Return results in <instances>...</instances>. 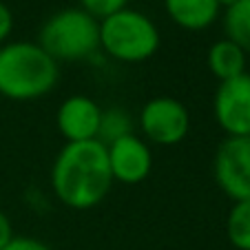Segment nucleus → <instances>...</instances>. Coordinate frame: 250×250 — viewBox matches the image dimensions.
<instances>
[{
	"label": "nucleus",
	"instance_id": "nucleus-9",
	"mask_svg": "<svg viewBox=\"0 0 250 250\" xmlns=\"http://www.w3.org/2000/svg\"><path fill=\"white\" fill-rule=\"evenodd\" d=\"M102 109L89 95H69L62 100L56 113V126L66 142L98 140Z\"/></svg>",
	"mask_w": 250,
	"mask_h": 250
},
{
	"label": "nucleus",
	"instance_id": "nucleus-6",
	"mask_svg": "<svg viewBox=\"0 0 250 250\" xmlns=\"http://www.w3.org/2000/svg\"><path fill=\"white\" fill-rule=\"evenodd\" d=\"M212 175L232 202H250V135L226 137L212 160Z\"/></svg>",
	"mask_w": 250,
	"mask_h": 250
},
{
	"label": "nucleus",
	"instance_id": "nucleus-15",
	"mask_svg": "<svg viewBox=\"0 0 250 250\" xmlns=\"http://www.w3.org/2000/svg\"><path fill=\"white\" fill-rule=\"evenodd\" d=\"M128 0H80V9H84L95 20H104L118 11L126 9Z\"/></svg>",
	"mask_w": 250,
	"mask_h": 250
},
{
	"label": "nucleus",
	"instance_id": "nucleus-4",
	"mask_svg": "<svg viewBox=\"0 0 250 250\" xmlns=\"http://www.w3.org/2000/svg\"><path fill=\"white\" fill-rule=\"evenodd\" d=\"M38 44L56 62L86 60L100 49V20L80 7H66L44 20Z\"/></svg>",
	"mask_w": 250,
	"mask_h": 250
},
{
	"label": "nucleus",
	"instance_id": "nucleus-8",
	"mask_svg": "<svg viewBox=\"0 0 250 250\" xmlns=\"http://www.w3.org/2000/svg\"><path fill=\"white\" fill-rule=\"evenodd\" d=\"M106 155H109V168L111 175H113V182L135 186L142 184L151 175L153 168L151 146H148V142H144L135 133L106 144Z\"/></svg>",
	"mask_w": 250,
	"mask_h": 250
},
{
	"label": "nucleus",
	"instance_id": "nucleus-16",
	"mask_svg": "<svg viewBox=\"0 0 250 250\" xmlns=\"http://www.w3.org/2000/svg\"><path fill=\"white\" fill-rule=\"evenodd\" d=\"M2 250H51L44 241L33 239V237H14Z\"/></svg>",
	"mask_w": 250,
	"mask_h": 250
},
{
	"label": "nucleus",
	"instance_id": "nucleus-13",
	"mask_svg": "<svg viewBox=\"0 0 250 250\" xmlns=\"http://www.w3.org/2000/svg\"><path fill=\"white\" fill-rule=\"evenodd\" d=\"M226 237L237 250H250V202H232L226 217Z\"/></svg>",
	"mask_w": 250,
	"mask_h": 250
},
{
	"label": "nucleus",
	"instance_id": "nucleus-10",
	"mask_svg": "<svg viewBox=\"0 0 250 250\" xmlns=\"http://www.w3.org/2000/svg\"><path fill=\"white\" fill-rule=\"evenodd\" d=\"M164 9L177 27L186 31H204L219 18L217 0H164Z\"/></svg>",
	"mask_w": 250,
	"mask_h": 250
},
{
	"label": "nucleus",
	"instance_id": "nucleus-3",
	"mask_svg": "<svg viewBox=\"0 0 250 250\" xmlns=\"http://www.w3.org/2000/svg\"><path fill=\"white\" fill-rule=\"evenodd\" d=\"M162 42L157 24L137 9L118 11L100 20V49L118 62L137 64L146 62L157 53Z\"/></svg>",
	"mask_w": 250,
	"mask_h": 250
},
{
	"label": "nucleus",
	"instance_id": "nucleus-5",
	"mask_svg": "<svg viewBox=\"0 0 250 250\" xmlns=\"http://www.w3.org/2000/svg\"><path fill=\"white\" fill-rule=\"evenodd\" d=\"M140 128L144 140L157 146H175L190 131V113L186 104L170 95H157L142 106Z\"/></svg>",
	"mask_w": 250,
	"mask_h": 250
},
{
	"label": "nucleus",
	"instance_id": "nucleus-12",
	"mask_svg": "<svg viewBox=\"0 0 250 250\" xmlns=\"http://www.w3.org/2000/svg\"><path fill=\"white\" fill-rule=\"evenodd\" d=\"M224 31L228 40L250 53V0H237L224 9Z\"/></svg>",
	"mask_w": 250,
	"mask_h": 250
},
{
	"label": "nucleus",
	"instance_id": "nucleus-2",
	"mask_svg": "<svg viewBox=\"0 0 250 250\" xmlns=\"http://www.w3.org/2000/svg\"><path fill=\"white\" fill-rule=\"evenodd\" d=\"M58 62L38 42L18 40L0 47V95L29 102L49 95L58 84Z\"/></svg>",
	"mask_w": 250,
	"mask_h": 250
},
{
	"label": "nucleus",
	"instance_id": "nucleus-19",
	"mask_svg": "<svg viewBox=\"0 0 250 250\" xmlns=\"http://www.w3.org/2000/svg\"><path fill=\"white\" fill-rule=\"evenodd\" d=\"M217 2H219V7H222V9H228L230 5H235L237 0H217Z\"/></svg>",
	"mask_w": 250,
	"mask_h": 250
},
{
	"label": "nucleus",
	"instance_id": "nucleus-1",
	"mask_svg": "<svg viewBox=\"0 0 250 250\" xmlns=\"http://www.w3.org/2000/svg\"><path fill=\"white\" fill-rule=\"evenodd\" d=\"M106 146L100 140L66 142L51 166V188L64 206L89 210L113 188Z\"/></svg>",
	"mask_w": 250,
	"mask_h": 250
},
{
	"label": "nucleus",
	"instance_id": "nucleus-7",
	"mask_svg": "<svg viewBox=\"0 0 250 250\" xmlns=\"http://www.w3.org/2000/svg\"><path fill=\"white\" fill-rule=\"evenodd\" d=\"M212 115L228 137L250 135V73L219 82L212 98Z\"/></svg>",
	"mask_w": 250,
	"mask_h": 250
},
{
	"label": "nucleus",
	"instance_id": "nucleus-11",
	"mask_svg": "<svg viewBox=\"0 0 250 250\" xmlns=\"http://www.w3.org/2000/svg\"><path fill=\"white\" fill-rule=\"evenodd\" d=\"M246 58H248V53L244 49L237 47L232 40L222 38L208 47L206 66L212 78H217L219 82H226L246 73Z\"/></svg>",
	"mask_w": 250,
	"mask_h": 250
},
{
	"label": "nucleus",
	"instance_id": "nucleus-17",
	"mask_svg": "<svg viewBox=\"0 0 250 250\" xmlns=\"http://www.w3.org/2000/svg\"><path fill=\"white\" fill-rule=\"evenodd\" d=\"M11 31H14V14L9 7L0 0V47L9 40Z\"/></svg>",
	"mask_w": 250,
	"mask_h": 250
},
{
	"label": "nucleus",
	"instance_id": "nucleus-18",
	"mask_svg": "<svg viewBox=\"0 0 250 250\" xmlns=\"http://www.w3.org/2000/svg\"><path fill=\"white\" fill-rule=\"evenodd\" d=\"M11 239H14V226H11L7 212L0 210V250L5 248Z\"/></svg>",
	"mask_w": 250,
	"mask_h": 250
},
{
	"label": "nucleus",
	"instance_id": "nucleus-14",
	"mask_svg": "<svg viewBox=\"0 0 250 250\" xmlns=\"http://www.w3.org/2000/svg\"><path fill=\"white\" fill-rule=\"evenodd\" d=\"M131 133H133V120L126 111L118 109V106H113V109H102L98 140L102 142L104 146L124 135H131Z\"/></svg>",
	"mask_w": 250,
	"mask_h": 250
}]
</instances>
